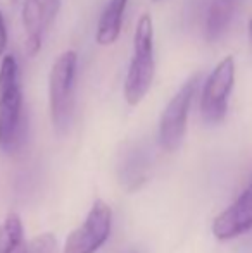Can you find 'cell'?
Masks as SVG:
<instances>
[{"mask_svg": "<svg viewBox=\"0 0 252 253\" xmlns=\"http://www.w3.org/2000/svg\"><path fill=\"white\" fill-rule=\"evenodd\" d=\"M24 134L23 90L19 66L14 55L0 62V148L12 152L19 147Z\"/></svg>", "mask_w": 252, "mask_h": 253, "instance_id": "1", "label": "cell"}, {"mask_svg": "<svg viewBox=\"0 0 252 253\" xmlns=\"http://www.w3.org/2000/svg\"><path fill=\"white\" fill-rule=\"evenodd\" d=\"M155 74L154 57V21L151 14H142L133 33V52L125 80V100L138 105L151 90Z\"/></svg>", "mask_w": 252, "mask_h": 253, "instance_id": "2", "label": "cell"}, {"mask_svg": "<svg viewBox=\"0 0 252 253\" xmlns=\"http://www.w3.org/2000/svg\"><path fill=\"white\" fill-rule=\"evenodd\" d=\"M78 53L66 50L55 59L49 74V105L52 124L59 133L69 127L74 107V81H76Z\"/></svg>", "mask_w": 252, "mask_h": 253, "instance_id": "3", "label": "cell"}, {"mask_svg": "<svg viewBox=\"0 0 252 253\" xmlns=\"http://www.w3.org/2000/svg\"><path fill=\"white\" fill-rule=\"evenodd\" d=\"M199 80H201V74L189 78L183 83V86L175 93V97L168 102L166 109L162 110L161 119H159V143L164 150H178L185 138L189 112L195 91H197Z\"/></svg>", "mask_w": 252, "mask_h": 253, "instance_id": "4", "label": "cell"}, {"mask_svg": "<svg viewBox=\"0 0 252 253\" xmlns=\"http://www.w3.org/2000/svg\"><path fill=\"white\" fill-rule=\"evenodd\" d=\"M235 83V60L233 57H225L211 71L202 88L201 114L205 123H221L228 110V98Z\"/></svg>", "mask_w": 252, "mask_h": 253, "instance_id": "5", "label": "cell"}, {"mask_svg": "<svg viewBox=\"0 0 252 253\" xmlns=\"http://www.w3.org/2000/svg\"><path fill=\"white\" fill-rule=\"evenodd\" d=\"M112 226V210L104 200H95L85 222L67 236L62 253H97L107 241Z\"/></svg>", "mask_w": 252, "mask_h": 253, "instance_id": "6", "label": "cell"}, {"mask_svg": "<svg viewBox=\"0 0 252 253\" xmlns=\"http://www.w3.org/2000/svg\"><path fill=\"white\" fill-rule=\"evenodd\" d=\"M61 10V0H23L24 50L35 57L42 48V42L52 21Z\"/></svg>", "mask_w": 252, "mask_h": 253, "instance_id": "7", "label": "cell"}, {"mask_svg": "<svg viewBox=\"0 0 252 253\" xmlns=\"http://www.w3.org/2000/svg\"><path fill=\"white\" fill-rule=\"evenodd\" d=\"M252 229V181L244 193L212 222V234L218 240L228 241Z\"/></svg>", "mask_w": 252, "mask_h": 253, "instance_id": "8", "label": "cell"}, {"mask_svg": "<svg viewBox=\"0 0 252 253\" xmlns=\"http://www.w3.org/2000/svg\"><path fill=\"white\" fill-rule=\"evenodd\" d=\"M246 0H212L205 14V38L216 42L226 33L237 10Z\"/></svg>", "mask_w": 252, "mask_h": 253, "instance_id": "9", "label": "cell"}, {"mask_svg": "<svg viewBox=\"0 0 252 253\" xmlns=\"http://www.w3.org/2000/svg\"><path fill=\"white\" fill-rule=\"evenodd\" d=\"M126 5L128 0H109V3L99 17L97 33H95V40L99 45L109 47V45H114L118 42L119 35H121Z\"/></svg>", "mask_w": 252, "mask_h": 253, "instance_id": "10", "label": "cell"}, {"mask_svg": "<svg viewBox=\"0 0 252 253\" xmlns=\"http://www.w3.org/2000/svg\"><path fill=\"white\" fill-rule=\"evenodd\" d=\"M121 184L128 191H137L147 181V159L142 152H131L121 162Z\"/></svg>", "mask_w": 252, "mask_h": 253, "instance_id": "11", "label": "cell"}, {"mask_svg": "<svg viewBox=\"0 0 252 253\" xmlns=\"http://www.w3.org/2000/svg\"><path fill=\"white\" fill-rule=\"evenodd\" d=\"M24 248V229L19 215L10 213L0 224V253H21Z\"/></svg>", "mask_w": 252, "mask_h": 253, "instance_id": "12", "label": "cell"}, {"mask_svg": "<svg viewBox=\"0 0 252 253\" xmlns=\"http://www.w3.org/2000/svg\"><path fill=\"white\" fill-rule=\"evenodd\" d=\"M57 250V243L55 238L50 233L40 234V236L33 238L30 243L24 245L23 252L21 253H55Z\"/></svg>", "mask_w": 252, "mask_h": 253, "instance_id": "13", "label": "cell"}, {"mask_svg": "<svg viewBox=\"0 0 252 253\" xmlns=\"http://www.w3.org/2000/svg\"><path fill=\"white\" fill-rule=\"evenodd\" d=\"M7 48V28H5V21L2 17V12H0V55H3Z\"/></svg>", "mask_w": 252, "mask_h": 253, "instance_id": "14", "label": "cell"}, {"mask_svg": "<svg viewBox=\"0 0 252 253\" xmlns=\"http://www.w3.org/2000/svg\"><path fill=\"white\" fill-rule=\"evenodd\" d=\"M249 35H251V38H252V19L249 21Z\"/></svg>", "mask_w": 252, "mask_h": 253, "instance_id": "15", "label": "cell"}, {"mask_svg": "<svg viewBox=\"0 0 252 253\" xmlns=\"http://www.w3.org/2000/svg\"><path fill=\"white\" fill-rule=\"evenodd\" d=\"M154 2H159V0H154Z\"/></svg>", "mask_w": 252, "mask_h": 253, "instance_id": "16", "label": "cell"}, {"mask_svg": "<svg viewBox=\"0 0 252 253\" xmlns=\"http://www.w3.org/2000/svg\"><path fill=\"white\" fill-rule=\"evenodd\" d=\"M14 2H16V0H14Z\"/></svg>", "mask_w": 252, "mask_h": 253, "instance_id": "17", "label": "cell"}]
</instances>
